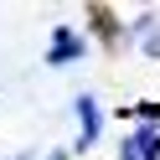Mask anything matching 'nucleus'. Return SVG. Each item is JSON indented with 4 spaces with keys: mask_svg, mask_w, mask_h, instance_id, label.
Returning <instances> with one entry per match:
<instances>
[{
    "mask_svg": "<svg viewBox=\"0 0 160 160\" xmlns=\"http://www.w3.org/2000/svg\"><path fill=\"white\" fill-rule=\"evenodd\" d=\"M88 52H93L88 31H78V26H57L52 42H47V67H72V62H83Z\"/></svg>",
    "mask_w": 160,
    "mask_h": 160,
    "instance_id": "obj_2",
    "label": "nucleus"
},
{
    "mask_svg": "<svg viewBox=\"0 0 160 160\" xmlns=\"http://www.w3.org/2000/svg\"><path fill=\"white\" fill-rule=\"evenodd\" d=\"M88 31H93L98 42L108 47V52H119V47L129 42V31H124V21H119V16L108 11V5H88ZM93 36H88V42H93Z\"/></svg>",
    "mask_w": 160,
    "mask_h": 160,
    "instance_id": "obj_4",
    "label": "nucleus"
},
{
    "mask_svg": "<svg viewBox=\"0 0 160 160\" xmlns=\"http://www.w3.org/2000/svg\"><path fill=\"white\" fill-rule=\"evenodd\" d=\"M134 42H139V52H145V57H155V62H160V26H155V31H145V36H134Z\"/></svg>",
    "mask_w": 160,
    "mask_h": 160,
    "instance_id": "obj_5",
    "label": "nucleus"
},
{
    "mask_svg": "<svg viewBox=\"0 0 160 160\" xmlns=\"http://www.w3.org/2000/svg\"><path fill=\"white\" fill-rule=\"evenodd\" d=\"M119 160H160V124H134L119 139Z\"/></svg>",
    "mask_w": 160,
    "mask_h": 160,
    "instance_id": "obj_3",
    "label": "nucleus"
},
{
    "mask_svg": "<svg viewBox=\"0 0 160 160\" xmlns=\"http://www.w3.org/2000/svg\"><path fill=\"white\" fill-rule=\"evenodd\" d=\"M72 114H78V139H72V150L88 155V150L103 139V103H98L93 93H78V98H72Z\"/></svg>",
    "mask_w": 160,
    "mask_h": 160,
    "instance_id": "obj_1",
    "label": "nucleus"
},
{
    "mask_svg": "<svg viewBox=\"0 0 160 160\" xmlns=\"http://www.w3.org/2000/svg\"><path fill=\"white\" fill-rule=\"evenodd\" d=\"M47 160H67V150H52V155H47Z\"/></svg>",
    "mask_w": 160,
    "mask_h": 160,
    "instance_id": "obj_6",
    "label": "nucleus"
},
{
    "mask_svg": "<svg viewBox=\"0 0 160 160\" xmlns=\"http://www.w3.org/2000/svg\"><path fill=\"white\" fill-rule=\"evenodd\" d=\"M16 160H31V155H16Z\"/></svg>",
    "mask_w": 160,
    "mask_h": 160,
    "instance_id": "obj_7",
    "label": "nucleus"
}]
</instances>
